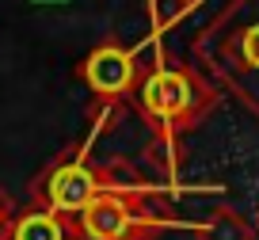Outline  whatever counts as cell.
Wrapping results in <instances>:
<instances>
[{
	"label": "cell",
	"mask_w": 259,
	"mask_h": 240,
	"mask_svg": "<svg viewBox=\"0 0 259 240\" xmlns=\"http://www.w3.org/2000/svg\"><path fill=\"white\" fill-rule=\"evenodd\" d=\"M160 210L145 202L141 194H118V191H99L80 214L69 221L73 236L80 240H145L160 229Z\"/></svg>",
	"instance_id": "obj_1"
},
{
	"label": "cell",
	"mask_w": 259,
	"mask_h": 240,
	"mask_svg": "<svg viewBox=\"0 0 259 240\" xmlns=\"http://www.w3.org/2000/svg\"><path fill=\"white\" fill-rule=\"evenodd\" d=\"M138 99L141 111L160 122V130L194 126L213 107V92L191 69H153L138 80Z\"/></svg>",
	"instance_id": "obj_2"
},
{
	"label": "cell",
	"mask_w": 259,
	"mask_h": 240,
	"mask_svg": "<svg viewBox=\"0 0 259 240\" xmlns=\"http://www.w3.org/2000/svg\"><path fill=\"white\" fill-rule=\"evenodd\" d=\"M31 194L38 198V206H50L61 217H76L99 194V179H96V168L84 164V156H65L46 176L34 179Z\"/></svg>",
	"instance_id": "obj_3"
},
{
	"label": "cell",
	"mask_w": 259,
	"mask_h": 240,
	"mask_svg": "<svg viewBox=\"0 0 259 240\" xmlns=\"http://www.w3.org/2000/svg\"><path fill=\"white\" fill-rule=\"evenodd\" d=\"M80 76L103 103H118L138 84V57L130 54V50L114 46V42H107V46H96L84 57Z\"/></svg>",
	"instance_id": "obj_4"
},
{
	"label": "cell",
	"mask_w": 259,
	"mask_h": 240,
	"mask_svg": "<svg viewBox=\"0 0 259 240\" xmlns=\"http://www.w3.org/2000/svg\"><path fill=\"white\" fill-rule=\"evenodd\" d=\"M225 57H236L229 61V84L236 88V96L255 111L259 103V23L244 27L240 34H229L225 38Z\"/></svg>",
	"instance_id": "obj_5"
},
{
	"label": "cell",
	"mask_w": 259,
	"mask_h": 240,
	"mask_svg": "<svg viewBox=\"0 0 259 240\" xmlns=\"http://www.w3.org/2000/svg\"><path fill=\"white\" fill-rule=\"evenodd\" d=\"M73 229H69V217L54 214L50 206H31L12 221L8 240H69Z\"/></svg>",
	"instance_id": "obj_6"
},
{
	"label": "cell",
	"mask_w": 259,
	"mask_h": 240,
	"mask_svg": "<svg viewBox=\"0 0 259 240\" xmlns=\"http://www.w3.org/2000/svg\"><path fill=\"white\" fill-rule=\"evenodd\" d=\"M198 240H251V225L229 206H218L198 225Z\"/></svg>",
	"instance_id": "obj_7"
},
{
	"label": "cell",
	"mask_w": 259,
	"mask_h": 240,
	"mask_svg": "<svg viewBox=\"0 0 259 240\" xmlns=\"http://www.w3.org/2000/svg\"><path fill=\"white\" fill-rule=\"evenodd\" d=\"M19 217V206H16V198H12L4 187H0V240H8V229H12V221Z\"/></svg>",
	"instance_id": "obj_8"
},
{
	"label": "cell",
	"mask_w": 259,
	"mask_h": 240,
	"mask_svg": "<svg viewBox=\"0 0 259 240\" xmlns=\"http://www.w3.org/2000/svg\"><path fill=\"white\" fill-rule=\"evenodd\" d=\"M171 4H176L179 12H187V8H194V4H202V0H171Z\"/></svg>",
	"instance_id": "obj_9"
},
{
	"label": "cell",
	"mask_w": 259,
	"mask_h": 240,
	"mask_svg": "<svg viewBox=\"0 0 259 240\" xmlns=\"http://www.w3.org/2000/svg\"><path fill=\"white\" fill-rule=\"evenodd\" d=\"M34 4H61V0H34Z\"/></svg>",
	"instance_id": "obj_10"
}]
</instances>
